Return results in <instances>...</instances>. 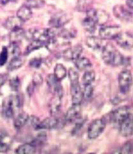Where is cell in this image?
Instances as JSON below:
<instances>
[{
	"mask_svg": "<svg viewBox=\"0 0 133 154\" xmlns=\"http://www.w3.org/2000/svg\"><path fill=\"white\" fill-rule=\"evenodd\" d=\"M102 58L106 64L118 66L123 65H128L129 61L123 57L111 43H107L103 46L101 53Z\"/></svg>",
	"mask_w": 133,
	"mask_h": 154,
	"instance_id": "obj_1",
	"label": "cell"
},
{
	"mask_svg": "<svg viewBox=\"0 0 133 154\" xmlns=\"http://www.w3.org/2000/svg\"><path fill=\"white\" fill-rule=\"evenodd\" d=\"M22 105V99L20 95L9 96L4 99L2 104V113L6 119L13 118L15 116V108Z\"/></svg>",
	"mask_w": 133,
	"mask_h": 154,
	"instance_id": "obj_2",
	"label": "cell"
},
{
	"mask_svg": "<svg viewBox=\"0 0 133 154\" xmlns=\"http://www.w3.org/2000/svg\"><path fill=\"white\" fill-rule=\"evenodd\" d=\"M118 82L120 92L123 94H127L133 84V76L131 71L128 69L122 71L119 75Z\"/></svg>",
	"mask_w": 133,
	"mask_h": 154,
	"instance_id": "obj_3",
	"label": "cell"
},
{
	"mask_svg": "<svg viewBox=\"0 0 133 154\" xmlns=\"http://www.w3.org/2000/svg\"><path fill=\"white\" fill-rule=\"evenodd\" d=\"M106 126V121L104 119H97L92 122L88 128L87 135L90 140L97 138L104 131Z\"/></svg>",
	"mask_w": 133,
	"mask_h": 154,
	"instance_id": "obj_4",
	"label": "cell"
},
{
	"mask_svg": "<svg viewBox=\"0 0 133 154\" xmlns=\"http://www.w3.org/2000/svg\"><path fill=\"white\" fill-rule=\"evenodd\" d=\"M131 114L130 108L127 106H121L110 113V121L114 126L119 127L120 123Z\"/></svg>",
	"mask_w": 133,
	"mask_h": 154,
	"instance_id": "obj_5",
	"label": "cell"
},
{
	"mask_svg": "<svg viewBox=\"0 0 133 154\" xmlns=\"http://www.w3.org/2000/svg\"><path fill=\"white\" fill-rule=\"evenodd\" d=\"M121 32V29L119 26H105L100 29L99 34L102 39H115Z\"/></svg>",
	"mask_w": 133,
	"mask_h": 154,
	"instance_id": "obj_6",
	"label": "cell"
},
{
	"mask_svg": "<svg viewBox=\"0 0 133 154\" xmlns=\"http://www.w3.org/2000/svg\"><path fill=\"white\" fill-rule=\"evenodd\" d=\"M119 133L123 137H129L133 135V114L131 113L118 127Z\"/></svg>",
	"mask_w": 133,
	"mask_h": 154,
	"instance_id": "obj_7",
	"label": "cell"
},
{
	"mask_svg": "<svg viewBox=\"0 0 133 154\" xmlns=\"http://www.w3.org/2000/svg\"><path fill=\"white\" fill-rule=\"evenodd\" d=\"M129 7H126L124 5H115L113 8V13L115 17L122 21H131L133 18V13H131Z\"/></svg>",
	"mask_w": 133,
	"mask_h": 154,
	"instance_id": "obj_8",
	"label": "cell"
},
{
	"mask_svg": "<svg viewBox=\"0 0 133 154\" xmlns=\"http://www.w3.org/2000/svg\"><path fill=\"white\" fill-rule=\"evenodd\" d=\"M46 82L49 89L54 95L63 97V89L60 81L57 79L54 75L50 74L47 77Z\"/></svg>",
	"mask_w": 133,
	"mask_h": 154,
	"instance_id": "obj_9",
	"label": "cell"
},
{
	"mask_svg": "<svg viewBox=\"0 0 133 154\" xmlns=\"http://www.w3.org/2000/svg\"><path fill=\"white\" fill-rule=\"evenodd\" d=\"M60 122L58 119L54 116L50 118H46L43 121H40L36 130H51L58 128L60 125Z\"/></svg>",
	"mask_w": 133,
	"mask_h": 154,
	"instance_id": "obj_10",
	"label": "cell"
},
{
	"mask_svg": "<svg viewBox=\"0 0 133 154\" xmlns=\"http://www.w3.org/2000/svg\"><path fill=\"white\" fill-rule=\"evenodd\" d=\"M70 20L66 14L64 13H57L53 16L49 21V25L52 28L59 29L65 25Z\"/></svg>",
	"mask_w": 133,
	"mask_h": 154,
	"instance_id": "obj_11",
	"label": "cell"
},
{
	"mask_svg": "<svg viewBox=\"0 0 133 154\" xmlns=\"http://www.w3.org/2000/svg\"><path fill=\"white\" fill-rule=\"evenodd\" d=\"M117 44L121 48L130 49L133 48V36L129 32H121L115 38Z\"/></svg>",
	"mask_w": 133,
	"mask_h": 154,
	"instance_id": "obj_12",
	"label": "cell"
},
{
	"mask_svg": "<svg viewBox=\"0 0 133 154\" xmlns=\"http://www.w3.org/2000/svg\"><path fill=\"white\" fill-rule=\"evenodd\" d=\"M86 13L87 15L92 16L94 19L97 25L104 26L109 19V15L107 13L101 9H94L92 8Z\"/></svg>",
	"mask_w": 133,
	"mask_h": 154,
	"instance_id": "obj_13",
	"label": "cell"
},
{
	"mask_svg": "<svg viewBox=\"0 0 133 154\" xmlns=\"http://www.w3.org/2000/svg\"><path fill=\"white\" fill-rule=\"evenodd\" d=\"M82 52V47L81 45L78 44L75 46L65 49L63 52V57L67 60H73L80 57Z\"/></svg>",
	"mask_w": 133,
	"mask_h": 154,
	"instance_id": "obj_14",
	"label": "cell"
},
{
	"mask_svg": "<svg viewBox=\"0 0 133 154\" xmlns=\"http://www.w3.org/2000/svg\"><path fill=\"white\" fill-rule=\"evenodd\" d=\"M81 113V105H72L67 110L64 120L66 122H72L79 119Z\"/></svg>",
	"mask_w": 133,
	"mask_h": 154,
	"instance_id": "obj_15",
	"label": "cell"
},
{
	"mask_svg": "<svg viewBox=\"0 0 133 154\" xmlns=\"http://www.w3.org/2000/svg\"><path fill=\"white\" fill-rule=\"evenodd\" d=\"M62 98L63 97L60 95H54L53 96L49 105L51 116H55L59 113L61 108Z\"/></svg>",
	"mask_w": 133,
	"mask_h": 154,
	"instance_id": "obj_16",
	"label": "cell"
},
{
	"mask_svg": "<svg viewBox=\"0 0 133 154\" xmlns=\"http://www.w3.org/2000/svg\"><path fill=\"white\" fill-rule=\"evenodd\" d=\"M22 23L23 21L17 16H11L6 20L4 26L7 29L11 31L16 29L21 28Z\"/></svg>",
	"mask_w": 133,
	"mask_h": 154,
	"instance_id": "obj_17",
	"label": "cell"
},
{
	"mask_svg": "<svg viewBox=\"0 0 133 154\" xmlns=\"http://www.w3.org/2000/svg\"><path fill=\"white\" fill-rule=\"evenodd\" d=\"M29 116L25 112H22L18 114L14 121V126L17 130H20L26 126L28 122Z\"/></svg>",
	"mask_w": 133,
	"mask_h": 154,
	"instance_id": "obj_18",
	"label": "cell"
},
{
	"mask_svg": "<svg viewBox=\"0 0 133 154\" xmlns=\"http://www.w3.org/2000/svg\"><path fill=\"white\" fill-rule=\"evenodd\" d=\"M82 25L86 31L90 33H93L96 30L97 24L92 16L86 15V17L82 21Z\"/></svg>",
	"mask_w": 133,
	"mask_h": 154,
	"instance_id": "obj_19",
	"label": "cell"
},
{
	"mask_svg": "<svg viewBox=\"0 0 133 154\" xmlns=\"http://www.w3.org/2000/svg\"><path fill=\"white\" fill-rule=\"evenodd\" d=\"M86 43L88 47L95 50H99L103 48L102 39L95 36H90L87 37Z\"/></svg>",
	"mask_w": 133,
	"mask_h": 154,
	"instance_id": "obj_20",
	"label": "cell"
},
{
	"mask_svg": "<svg viewBox=\"0 0 133 154\" xmlns=\"http://www.w3.org/2000/svg\"><path fill=\"white\" fill-rule=\"evenodd\" d=\"M36 146L31 143L23 144L18 146L15 152L18 154H32L36 153Z\"/></svg>",
	"mask_w": 133,
	"mask_h": 154,
	"instance_id": "obj_21",
	"label": "cell"
},
{
	"mask_svg": "<svg viewBox=\"0 0 133 154\" xmlns=\"http://www.w3.org/2000/svg\"><path fill=\"white\" fill-rule=\"evenodd\" d=\"M17 16L23 22L28 21L32 16V11L31 8L23 5L17 11Z\"/></svg>",
	"mask_w": 133,
	"mask_h": 154,
	"instance_id": "obj_22",
	"label": "cell"
},
{
	"mask_svg": "<svg viewBox=\"0 0 133 154\" xmlns=\"http://www.w3.org/2000/svg\"><path fill=\"white\" fill-rule=\"evenodd\" d=\"M74 65L77 69L83 71L90 68L92 66V63L90 60L86 57H79L78 58L74 60Z\"/></svg>",
	"mask_w": 133,
	"mask_h": 154,
	"instance_id": "obj_23",
	"label": "cell"
},
{
	"mask_svg": "<svg viewBox=\"0 0 133 154\" xmlns=\"http://www.w3.org/2000/svg\"><path fill=\"white\" fill-rule=\"evenodd\" d=\"M54 75L57 79L61 81L67 75V70L64 65L61 64L56 65L54 69Z\"/></svg>",
	"mask_w": 133,
	"mask_h": 154,
	"instance_id": "obj_24",
	"label": "cell"
},
{
	"mask_svg": "<svg viewBox=\"0 0 133 154\" xmlns=\"http://www.w3.org/2000/svg\"><path fill=\"white\" fill-rule=\"evenodd\" d=\"M25 31L22 28L16 29L11 31L10 34V40L11 42H16L20 41L25 36Z\"/></svg>",
	"mask_w": 133,
	"mask_h": 154,
	"instance_id": "obj_25",
	"label": "cell"
},
{
	"mask_svg": "<svg viewBox=\"0 0 133 154\" xmlns=\"http://www.w3.org/2000/svg\"><path fill=\"white\" fill-rule=\"evenodd\" d=\"M23 59L20 57H13L8 65V69L10 71H14L20 68L23 65Z\"/></svg>",
	"mask_w": 133,
	"mask_h": 154,
	"instance_id": "obj_26",
	"label": "cell"
},
{
	"mask_svg": "<svg viewBox=\"0 0 133 154\" xmlns=\"http://www.w3.org/2000/svg\"><path fill=\"white\" fill-rule=\"evenodd\" d=\"M47 141V135L46 133L41 132L32 140L31 143L33 144L36 148L37 146H43L46 143Z\"/></svg>",
	"mask_w": 133,
	"mask_h": 154,
	"instance_id": "obj_27",
	"label": "cell"
},
{
	"mask_svg": "<svg viewBox=\"0 0 133 154\" xmlns=\"http://www.w3.org/2000/svg\"><path fill=\"white\" fill-rule=\"evenodd\" d=\"M95 78V73L93 70H88L85 72L82 77V82L83 85L92 84L94 81Z\"/></svg>",
	"mask_w": 133,
	"mask_h": 154,
	"instance_id": "obj_28",
	"label": "cell"
},
{
	"mask_svg": "<svg viewBox=\"0 0 133 154\" xmlns=\"http://www.w3.org/2000/svg\"><path fill=\"white\" fill-rule=\"evenodd\" d=\"M45 46V44L43 42L40 41L39 40H32L28 46H27L26 49V54H29L31 52L39 49L43 46Z\"/></svg>",
	"mask_w": 133,
	"mask_h": 154,
	"instance_id": "obj_29",
	"label": "cell"
},
{
	"mask_svg": "<svg viewBox=\"0 0 133 154\" xmlns=\"http://www.w3.org/2000/svg\"><path fill=\"white\" fill-rule=\"evenodd\" d=\"M92 0H79L77 3V9L82 12H87L92 8Z\"/></svg>",
	"mask_w": 133,
	"mask_h": 154,
	"instance_id": "obj_30",
	"label": "cell"
},
{
	"mask_svg": "<svg viewBox=\"0 0 133 154\" xmlns=\"http://www.w3.org/2000/svg\"><path fill=\"white\" fill-rule=\"evenodd\" d=\"M76 35V31L73 30H70L67 29H61L58 34V36L60 38L67 41L70 39L73 38Z\"/></svg>",
	"mask_w": 133,
	"mask_h": 154,
	"instance_id": "obj_31",
	"label": "cell"
},
{
	"mask_svg": "<svg viewBox=\"0 0 133 154\" xmlns=\"http://www.w3.org/2000/svg\"><path fill=\"white\" fill-rule=\"evenodd\" d=\"M24 5L31 8H42L45 5L44 0H26Z\"/></svg>",
	"mask_w": 133,
	"mask_h": 154,
	"instance_id": "obj_32",
	"label": "cell"
},
{
	"mask_svg": "<svg viewBox=\"0 0 133 154\" xmlns=\"http://www.w3.org/2000/svg\"><path fill=\"white\" fill-rule=\"evenodd\" d=\"M94 88L92 84H87L84 85V91L82 92L83 99L88 100L91 98L93 94Z\"/></svg>",
	"mask_w": 133,
	"mask_h": 154,
	"instance_id": "obj_33",
	"label": "cell"
},
{
	"mask_svg": "<svg viewBox=\"0 0 133 154\" xmlns=\"http://www.w3.org/2000/svg\"><path fill=\"white\" fill-rule=\"evenodd\" d=\"M8 52H10V54L13 55V57L20 56V49L18 46L17 43L11 42L8 49Z\"/></svg>",
	"mask_w": 133,
	"mask_h": 154,
	"instance_id": "obj_34",
	"label": "cell"
},
{
	"mask_svg": "<svg viewBox=\"0 0 133 154\" xmlns=\"http://www.w3.org/2000/svg\"><path fill=\"white\" fill-rule=\"evenodd\" d=\"M119 153L120 154H132L133 153V143L131 142H127L121 148Z\"/></svg>",
	"mask_w": 133,
	"mask_h": 154,
	"instance_id": "obj_35",
	"label": "cell"
},
{
	"mask_svg": "<svg viewBox=\"0 0 133 154\" xmlns=\"http://www.w3.org/2000/svg\"><path fill=\"white\" fill-rule=\"evenodd\" d=\"M9 55L8 48L3 46L0 53V66H3L7 62Z\"/></svg>",
	"mask_w": 133,
	"mask_h": 154,
	"instance_id": "obj_36",
	"label": "cell"
},
{
	"mask_svg": "<svg viewBox=\"0 0 133 154\" xmlns=\"http://www.w3.org/2000/svg\"><path fill=\"white\" fill-rule=\"evenodd\" d=\"M9 86L11 90L14 92H17L20 87V80L18 77L12 78L9 81Z\"/></svg>",
	"mask_w": 133,
	"mask_h": 154,
	"instance_id": "obj_37",
	"label": "cell"
},
{
	"mask_svg": "<svg viewBox=\"0 0 133 154\" xmlns=\"http://www.w3.org/2000/svg\"><path fill=\"white\" fill-rule=\"evenodd\" d=\"M85 122H86V121H85V119H80V120L79 119L78 120H77V122L76 123L74 128L72 129V134L73 135H76L78 133L79 131L82 128L83 126L84 125Z\"/></svg>",
	"mask_w": 133,
	"mask_h": 154,
	"instance_id": "obj_38",
	"label": "cell"
},
{
	"mask_svg": "<svg viewBox=\"0 0 133 154\" xmlns=\"http://www.w3.org/2000/svg\"><path fill=\"white\" fill-rule=\"evenodd\" d=\"M43 63V60L40 58H34L32 59H31L29 61V66L32 67V68H35V69H39L41 65Z\"/></svg>",
	"mask_w": 133,
	"mask_h": 154,
	"instance_id": "obj_39",
	"label": "cell"
},
{
	"mask_svg": "<svg viewBox=\"0 0 133 154\" xmlns=\"http://www.w3.org/2000/svg\"><path fill=\"white\" fill-rule=\"evenodd\" d=\"M43 82V78L39 74H36L33 75L32 83L35 86H37L39 85L42 84Z\"/></svg>",
	"mask_w": 133,
	"mask_h": 154,
	"instance_id": "obj_40",
	"label": "cell"
},
{
	"mask_svg": "<svg viewBox=\"0 0 133 154\" xmlns=\"http://www.w3.org/2000/svg\"><path fill=\"white\" fill-rule=\"evenodd\" d=\"M29 121H30V123L31 125V126H32L35 129L36 128V127L38 126L39 123L40 122L39 119L35 116H32L31 118L29 117Z\"/></svg>",
	"mask_w": 133,
	"mask_h": 154,
	"instance_id": "obj_41",
	"label": "cell"
},
{
	"mask_svg": "<svg viewBox=\"0 0 133 154\" xmlns=\"http://www.w3.org/2000/svg\"><path fill=\"white\" fill-rule=\"evenodd\" d=\"M9 149V146L7 144L4 143L3 141H0V152H7Z\"/></svg>",
	"mask_w": 133,
	"mask_h": 154,
	"instance_id": "obj_42",
	"label": "cell"
},
{
	"mask_svg": "<svg viewBox=\"0 0 133 154\" xmlns=\"http://www.w3.org/2000/svg\"><path fill=\"white\" fill-rule=\"evenodd\" d=\"M8 78V75L6 74H0V88L5 84Z\"/></svg>",
	"mask_w": 133,
	"mask_h": 154,
	"instance_id": "obj_43",
	"label": "cell"
},
{
	"mask_svg": "<svg viewBox=\"0 0 133 154\" xmlns=\"http://www.w3.org/2000/svg\"><path fill=\"white\" fill-rule=\"evenodd\" d=\"M127 5L129 8L133 10V0H127Z\"/></svg>",
	"mask_w": 133,
	"mask_h": 154,
	"instance_id": "obj_44",
	"label": "cell"
},
{
	"mask_svg": "<svg viewBox=\"0 0 133 154\" xmlns=\"http://www.w3.org/2000/svg\"><path fill=\"white\" fill-rule=\"evenodd\" d=\"M5 136H6V135L5 134L3 133L2 131H0V141H3V139L5 138Z\"/></svg>",
	"mask_w": 133,
	"mask_h": 154,
	"instance_id": "obj_45",
	"label": "cell"
},
{
	"mask_svg": "<svg viewBox=\"0 0 133 154\" xmlns=\"http://www.w3.org/2000/svg\"><path fill=\"white\" fill-rule=\"evenodd\" d=\"M9 1L10 0H0V3L1 5H6L7 3H8L9 2Z\"/></svg>",
	"mask_w": 133,
	"mask_h": 154,
	"instance_id": "obj_46",
	"label": "cell"
}]
</instances>
